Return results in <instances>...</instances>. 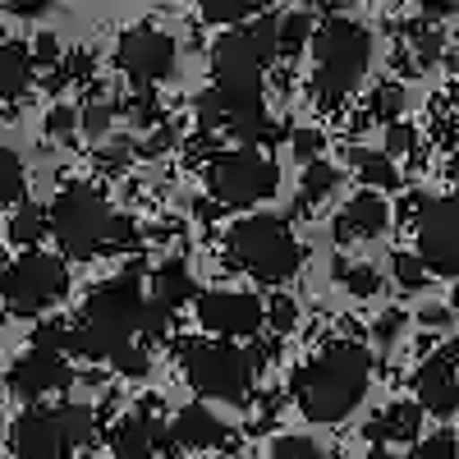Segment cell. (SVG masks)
<instances>
[{
    "label": "cell",
    "mask_w": 459,
    "mask_h": 459,
    "mask_svg": "<svg viewBox=\"0 0 459 459\" xmlns=\"http://www.w3.org/2000/svg\"><path fill=\"white\" fill-rule=\"evenodd\" d=\"M400 326H404V313H386V317L377 322V340H381V344H391V340L400 335Z\"/></svg>",
    "instance_id": "cell-39"
},
{
    "label": "cell",
    "mask_w": 459,
    "mask_h": 459,
    "mask_svg": "<svg viewBox=\"0 0 459 459\" xmlns=\"http://www.w3.org/2000/svg\"><path fill=\"white\" fill-rule=\"evenodd\" d=\"M368 372H372V359L363 344H331L322 350L313 363H303L294 372V404L303 409V418L313 423H340L350 418L368 391Z\"/></svg>",
    "instance_id": "cell-1"
},
{
    "label": "cell",
    "mask_w": 459,
    "mask_h": 459,
    "mask_svg": "<svg viewBox=\"0 0 459 459\" xmlns=\"http://www.w3.org/2000/svg\"><path fill=\"white\" fill-rule=\"evenodd\" d=\"M51 235L69 257H92L97 248H120L134 239V225L115 216L106 198L88 184H69L51 207Z\"/></svg>",
    "instance_id": "cell-3"
},
{
    "label": "cell",
    "mask_w": 459,
    "mask_h": 459,
    "mask_svg": "<svg viewBox=\"0 0 459 459\" xmlns=\"http://www.w3.org/2000/svg\"><path fill=\"white\" fill-rule=\"evenodd\" d=\"M212 194L225 207H253L276 194V161L262 157L257 147H235L216 157L212 166Z\"/></svg>",
    "instance_id": "cell-10"
},
{
    "label": "cell",
    "mask_w": 459,
    "mask_h": 459,
    "mask_svg": "<svg viewBox=\"0 0 459 459\" xmlns=\"http://www.w3.org/2000/svg\"><path fill=\"white\" fill-rule=\"evenodd\" d=\"M428 266H423V257L418 253H395V281L404 285V290H423L428 285Z\"/></svg>",
    "instance_id": "cell-30"
},
{
    "label": "cell",
    "mask_w": 459,
    "mask_h": 459,
    "mask_svg": "<svg viewBox=\"0 0 459 459\" xmlns=\"http://www.w3.org/2000/svg\"><path fill=\"white\" fill-rule=\"evenodd\" d=\"M354 166H359V179L372 184V188H395L400 175H395V161L386 152H354Z\"/></svg>",
    "instance_id": "cell-23"
},
{
    "label": "cell",
    "mask_w": 459,
    "mask_h": 459,
    "mask_svg": "<svg viewBox=\"0 0 459 459\" xmlns=\"http://www.w3.org/2000/svg\"><path fill=\"white\" fill-rule=\"evenodd\" d=\"M455 455H459L455 432H432L428 441H418V459H455Z\"/></svg>",
    "instance_id": "cell-32"
},
{
    "label": "cell",
    "mask_w": 459,
    "mask_h": 459,
    "mask_svg": "<svg viewBox=\"0 0 459 459\" xmlns=\"http://www.w3.org/2000/svg\"><path fill=\"white\" fill-rule=\"evenodd\" d=\"M115 65H120L138 88H152L161 83L170 65H175V42L161 32V28H129L115 47Z\"/></svg>",
    "instance_id": "cell-13"
},
{
    "label": "cell",
    "mask_w": 459,
    "mask_h": 459,
    "mask_svg": "<svg viewBox=\"0 0 459 459\" xmlns=\"http://www.w3.org/2000/svg\"><path fill=\"white\" fill-rule=\"evenodd\" d=\"M266 317H272V326H276V331H290V326L299 322V308H294V299H285V294H281V299L272 303V308H266Z\"/></svg>",
    "instance_id": "cell-36"
},
{
    "label": "cell",
    "mask_w": 459,
    "mask_h": 459,
    "mask_svg": "<svg viewBox=\"0 0 459 459\" xmlns=\"http://www.w3.org/2000/svg\"><path fill=\"white\" fill-rule=\"evenodd\" d=\"M198 322L203 331L225 335V340H239V335L253 340L266 326V303L248 290H212L198 299Z\"/></svg>",
    "instance_id": "cell-12"
},
{
    "label": "cell",
    "mask_w": 459,
    "mask_h": 459,
    "mask_svg": "<svg viewBox=\"0 0 459 459\" xmlns=\"http://www.w3.org/2000/svg\"><path fill=\"white\" fill-rule=\"evenodd\" d=\"M37 60H60V47L51 42L47 32H42V42H37Z\"/></svg>",
    "instance_id": "cell-40"
},
{
    "label": "cell",
    "mask_w": 459,
    "mask_h": 459,
    "mask_svg": "<svg viewBox=\"0 0 459 459\" xmlns=\"http://www.w3.org/2000/svg\"><path fill=\"white\" fill-rule=\"evenodd\" d=\"M281 56L276 47V14H262L244 28H230L212 60H216V83L221 92H262V74Z\"/></svg>",
    "instance_id": "cell-6"
},
{
    "label": "cell",
    "mask_w": 459,
    "mask_h": 459,
    "mask_svg": "<svg viewBox=\"0 0 459 459\" xmlns=\"http://www.w3.org/2000/svg\"><path fill=\"white\" fill-rule=\"evenodd\" d=\"M386 221H391L386 198L368 188V194H359V198L344 203V212L335 216V239H340V244H354V239H377L381 230H386Z\"/></svg>",
    "instance_id": "cell-17"
},
{
    "label": "cell",
    "mask_w": 459,
    "mask_h": 459,
    "mask_svg": "<svg viewBox=\"0 0 459 459\" xmlns=\"http://www.w3.org/2000/svg\"><path fill=\"white\" fill-rule=\"evenodd\" d=\"M157 441H161V432H157V423H152V413H134L110 432L115 459H152L157 455Z\"/></svg>",
    "instance_id": "cell-19"
},
{
    "label": "cell",
    "mask_w": 459,
    "mask_h": 459,
    "mask_svg": "<svg viewBox=\"0 0 459 459\" xmlns=\"http://www.w3.org/2000/svg\"><path fill=\"white\" fill-rule=\"evenodd\" d=\"M368 110L377 115V120H391V125H400V110H404V88H400V83H381V88L372 92Z\"/></svg>",
    "instance_id": "cell-26"
},
{
    "label": "cell",
    "mask_w": 459,
    "mask_h": 459,
    "mask_svg": "<svg viewBox=\"0 0 459 459\" xmlns=\"http://www.w3.org/2000/svg\"><path fill=\"white\" fill-rule=\"evenodd\" d=\"M317 147H322V138H317L313 129H303V134H294V152H299L303 161H313V157H317Z\"/></svg>",
    "instance_id": "cell-38"
},
{
    "label": "cell",
    "mask_w": 459,
    "mask_h": 459,
    "mask_svg": "<svg viewBox=\"0 0 459 459\" xmlns=\"http://www.w3.org/2000/svg\"><path fill=\"white\" fill-rule=\"evenodd\" d=\"M368 459H400V455H391V450H372Z\"/></svg>",
    "instance_id": "cell-43"
},
{
    "label": "cell",
    "mask_w": 459,
    "mask_h": 459,
    "mask_svg": "<svg viewBox=\"0 0 459 459\" xmlns=\"http://www.w3.org/2000/svg\"><path fill=\"white\" fill-rule=\"evenodd\" d=\"M69 290V272L65 262L51 257V253H23L5 266V281H0V303L19 317H37L47 313L51 303H60Z\"/></svg>",
    "instance_id": "cell-9"
},
{
    "label": "cell",
    "mask_w": 459,
    "mask_h": 459,
    "mask_svg": "<svg viewBox=\"0 0 459 459\" xmlns=\"http://www.w3.org/2000/svg\"><path fill=\"white\" fill-rule=\"evenodd\" d=\"M313 51H317V79H313V97L317 106L335 110L344 97L359 88V79L368 74V60H372V37L363 23L354 19H326L322 32H313Z\"/></svg>",
    "instance_id": "cell-4"
},
{
    "label": "cell",
    "mask_w": 459,
    "mask_h": 459,
    "mask_svg": "<svg viewBox=\"0 0 459 459\" xmlns=\"http://www.w3.org/2000/svg\"><path fill=\"white\" fill-rule=\"evenodd\" d=\"M19 194H23V166L10 147H0V207L14 203Z\"/></svg>",
    "instance_id": "cell-27"
},
{
    "label": "cell",
    "mask_w": 459,
    "mask_h": 459,
    "mask_svg": "<svg viewBox=\"0 0 459 459\" xmlns=\"http://www.w3.org/2000/svg\"><path fill=\"white\" fill-rule=\"evenodd\" d=\"M308 37H313V14H308V10H294V14L276 19V47H281L285 56L303 51V42H308Z\"/></svg>",
    "instance_id": "cell-24"
},
{
    "label": "cell",
    "mask_w": 459,
    "mask_h": 459,
    "mask_svg": "<svg viewBox=\"0 0 459 459\" xmlns=\"http://www.w3.org/2000/svg\"><path fill=\"white\" fill-rule=\"evenodd\" d=\"M413 143H418V134L409 125H391L386 129V157H404V152H413Z\"/></svg>",
    "instance_id": "cell-35"
},
{
    "label": "cell",
    "mask_w": 459,
    "mask_h": 459,
    "mask_svg": "<svg viewBox=\"0 0 459 459\" xmlns=\"http://www.w3.org/2000/svg\"><path fill=\"white\" fill-rule=\"evenodd\" d=\"M225 253L235 266L253 272L257 281L266 285H281L299 272V239L281 225V216H248V221H235L225 235Z\"/></svg>",
    "instance_id": "cell-5"
},
{
    "label": "cell",
    "mask_w": 459,
    "mask_h": 459,
    "mask_svg": "<svg viewBox=\"0 0 459 459\" xmlns=\"http://www.w3.org/2000/svg\"><path fill=\"white\" fill-rule=\"evenodd\" d=\"M42 235H51V212L37 207V203H23V207L10 216V244L32 248V244H42Z\"/></svg>",
    "instance_id": "cell-22"
},
{
    "label": "cell",
    "mask_w": 459,
    "mask_h": 459,
    "mask_svg": "<svg viewBox=\"0 0 459 459\" xmlns=\"http://www.w3.org/2000/svg\"><path fill=\"white\" fill-rule=\"evenodd\" d=\"M166 441L179 446V450H207V446H235V432H230L212 409L188 404V409H179V413L170 418Z\"/></svg>",
    "instance_id": "cell-16"
},
{
    "label": "cell",
    "mask_w": 459,
    "mask_h": 459,
    "mask_svg": "<svg viewBox=\"0 0 459 459\" xmlns=\"http://www.w3.org/2000/svg\"><path fill=\"white\" fill-rule=\"evenodd\" d=\"M184 377L198 395H212V400H244L253 391V377H257V363H262V350L257 354H244L235 344H212V340H194L184 344Z\"/></svg>",
    "instance_id": "cell-8"
},
{
    "label": "cell",
    "mask_w": 459,
    "mask_h": 459,
    "mask_svg": "<svg viewBox=\"0 0 459 459\" xmlns=\"http://www.w3.org/2000/svg\"><path fill=\"white\" fill-rule=\"evenodd\" d=\"M450 308H455V313H459V290H455V299H450Z\"/></svg>",
    "instance_id": "cell-45"
},
{
    "label": "cell",
    "mask_w": 459,
    "mask_h": 459,
    "mask_svg": "<svg viewBox=\"0 0 459 459\" xmlns=\"http://www.w3.org/2000/svg\"><path fill=\"white\" fill-rule=\"evenodd\" d=\"M272 459H322V455L313 450V441H303V437H281L272 446Z\"/></svg>",
    "instance_id": "cell-33"
},
{
    "label": "cell",
    "mask_w": 459,
    "mask_h": 459,
    "mask_svg": "<svg viewBox=\"0 0 459 459\" xmlns=\"http://www.w3.org/2000/svg\"><path fill=\"white\" fill-rule=\"evenodd\" d=\"M152 294H157V303H161L166 313L194 299L198 294V281H194V272H188V262L170 257L166 266H157V276H152Z\"/></svg>",
    "instance_id": "cell-20"
},
{
    "label": "cell",
    "mask_w": 459,
    "mask_h": 459,
    "mask_svg": "<svg viewBox=\"0 0 459 459\" xmlns=\"http://www.w3.org/2000/svg\"><path fill=\"white\" fill-rule=\"evenodd\" d=\"M79 125H83V134H88V138H101V134L110 129V106H88Z\"/></svg>",
    "instance_id": "cell-37"
},
{
    "label": "cell",
    "mask_w": 459,
    "mask_h": 459,
    "mask_svg": "<svg viewBox=\"0 0 459 459\" xmlns=\"http://www.w3.org/2000/svg\"><path fill=\"white\" fill-rule=\"evenodd\" d=\"M32 79V56L19 42H0V101H19Z\"/></svg>",
    "instance_id": "cell-21"
},
{
    "label": "cell",
    "mask_w": 459,
    "mask_h": 459,
    "mask_svg": "<svg viewBox=\"0 0 459 459\" xmlns=\"http://www.w3.org/2000/svg\"><path fill=\"white\" fill-rule=\"evenodd\" d=\"M418 428H423V409H418V404H386L368 423L363 437L381 450L386 441H418Z\"/></svg>",
    "instance_id": "cell-18"
},
{
    "label": "cell",
    "mask_w": 459,
    "mask_h": 459,
    "mask_svg": "<svg viewBox=\"0 0 459 459\" xmlns=\"http://www.w3.org/2000/svg\"><path fill=\"white\" fill-rule=\"evenodd\" d=\"M418 257L437 276H459V194L423 207V216H418Z\"/></svg>",
    "instance_id": "cell-11"
},
{
    "label": "cell",
    "mask_w": 459,
    "mask_h": 459,
    "mask_svg": "<svg viewBox=\"0 0 459 459\" xmlns=\"http://www.w3.org/2000/svg\"><path fill=\"white\" fill-rule=\"evenodd\" d=\"M69 381H74L69 359H65V354H51V350H28V354H19L14 368H10V391H14L19 400H28V404L69 391Z\"/></svg>",
    "instance_id": "cell-14"
},
{
    "label": "cell",
    "mask_w": 459,
    "mask_h": 459,
    "mask_svg": "<svg viewBox=\"0 0 459 459\" xmlns=\"http://www.w3.org/2000/svg\"><path fill=\"white\" fill-rule=\"evenodd\" d=\"M147 303L138 294V276L125 272L97 285L83 303V322L74 326V354L79 359H115L125 344H138Z\"/></svg>",
    "instance_id": "cell-2"
},
{
    "label": "cell",
    "mask_w": 459,
    "mask_h": 459,
    "mask_svg": "<svg viewBox=\"0 0 459 459\" xmlns=\"http://www.w3.org/2000/svg\"><path fill=\"white\" fill-rule=\"evenodd\" d=\"M92 441V413L83 404L28 409L10 428V450L19 459H69Z\"/></svg>",
    "instance_id": "cell-7"
},
{
    "label": "cell",
    "mask_w": 459,
    "mask_h": 459,
    "mask_svg": "<svg viewBox=\"0 0 459 459\" xmlns=\"http://www.w3.org/2000/svg\"><path fill=\"white\" fill-rule=\"evenodd\" d=\"M14 14H42L47 5H37V0H14V5H10Z\"/></svg>",
    "instance_id": "cell-41"
},
{
    "label": "cell",
    "mask_w": 459,
    "mask_h": 459,
    "mask_svg": "<svg viewBox=\"0 0 459 459\" xmlns=\"http://www.w3.org/2000/svg\"><path fill=\"white\" fill-rule=\"evenodd\" d=\"M423 322H428V326H441V322H446V308H423Z\"/></svg>",
    "instance_id": "cell-42"
},
{
    "label": "cell",
    "mask_w": 459,
    "mask_h": 459,
    "mask_svg": "<svg viewBox=\"0 0 459 459\" xmlns=\"http://www.w3.org/2000/svg\"><path fill=\"white\" fill-rule=\"evenodd\" d=\"M74 129H79V110H74V106H56V110L47 115V134H51V138H69Z\"/></svg>",
    "instance_id": "cell-34"
},
{
    "label": "cell",
    "mask_w": 459,
    "mask_h": 459,
    "mask_svg": "<svg viewBox=\"0 0 459 459\" xmlns=\"http://www.w3.org/2000/svg\"><path fill=\"white\" fill-rule=\"evenodd\" d=\"M455 74H459V51H455Z\"/></svg>",
    "instance_id": "cell-46"
},
{
    "label": "cell",
    "mask_w": 459,
    "mask_h": 459,
    "mask_svg": "<svg viewBox=\"0 0 459 459\" xmlns=\"http://www.w3.org/2000/svg\"><path fill=\"white\" fill-rule=\"evenodd\" d=\"M110 363H115V372H125V377H147L152 354H147V344H125V350L115 354Z\"/></svg>",
    "instance_id": "cell-31"
},
{
    "label": "cell",
    "mask_w": 459,
    "mask_h": 459,
    "mask_svg": "<svg viewBox=\"0 0 459 459\" xmlns=\"http://www.w3.org/2000/svg\"><path fill=\"white\" fill-rule=\"evenodd\" d=\"M248 14H253L248 0H235V5H230V0H207V5H203V19L207 23H235V28H244Z\"/></svg>",
    "instance_id": "cell-29"
},
{
    "label": "cell",
    "mask_w": 459,
    "mask_h": 459,
    "mask_svg": "<svg viewBox=\"0 0 459 459\" xmlns=\"http://www.w3.org/2000/svg\"><path fill=\"white\" fill-rule=\"evenodd\" d=\"M418 409L432 413H455L459 409V344H446L441 354H432L418 368Z\"/></svg>",
    "instance_id": "cell-15"
},
{
    "label": "cell",
    "mask_w": 459,
    "mask_h": 459,
    "mask_svg": "<svg viewBox=\"0 0 459 459\" xmlns=\"http://www.w3.org/2000/svg\"><path fill=\"white\" fill-rule=\"evenodd\" d=\"M335 166H326V161H313L308 170H303V188H299V207H317L331 188H335Z\"/></svg>",
    "instance_id": "cell-25"
},
{
    "label": "cell",
    "mask_w": 459,
    "mask_h": 459,
    "mask_svg": "<svg viewBox=\"0 0 459 459\" xmlns=\"http://www.w3.org/2000/svg\"><path fill=\"white\" fill-rule=\"evenodd\" d=\"M335 276L344 281V290L359 294V299H368V294L381 290V276L372 272V266H350V262H340V266H335Z\"/></svg>",
    "instance_id": "cell-28"
},
{
    "label": "cell",
    "mask_w": 459,
    "mask_h": 459,
    "mask_svg": "<svg viewBox=\"0 0 459 459\" xmlns=\"http://www.w3.org/2000/svg\"><path fill=\"white\" fill-rule=\"evenodd\" d=\"M450 179H455V184H459V157H455V161H450Z\"/></svg>",
    "instance_id": "cell-44"
}]
</instances>
